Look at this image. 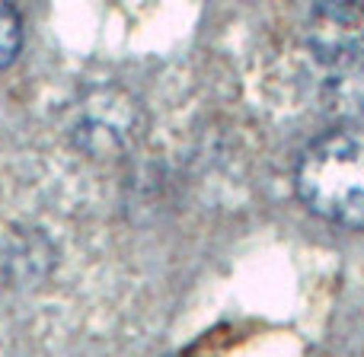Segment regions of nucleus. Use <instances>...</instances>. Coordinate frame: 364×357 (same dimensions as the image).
<instances>
[{
	"label": "nucleus",
	"instance_id": "obj_1",
	"mask_svg": "<svg viewBox=\"0 0 364 357\" xmlns=\"http://www.w3.org/2000/svg\"><path fill=\"white\" fill-rule=\"evenodd\" d=\"M294 192L314 217L342 230H364V125L316 134L294 166Z\"/></svg>",
	"mask_w": 364,
	"mask_h": 357
},
{
	"label": "nucleus",
	"instance_id": "obj_2",
	"mask_svg": "<svg viewBox=\"0 0 364 357\" xmlns=\"http://www.w3.org/2000/svg\"><path fill=\"white\" fill-rule=\"evenodd\" d=\"M141 128L138 102L125 96L122 89H102V93L87 96L77 115L74 134L80 144L93 153H115L134 141Z\"/></svg>",
	"mask_w": 364,
	"mask_h": 357
},
{
	"label": "nucleus",
	"instance_id": "obj_3",
	"mask_svg": "<svg viewBox=\"0 0 364 357\" xmlns=\"http://www.w3.org/2000/svg\"><path fill=\"white\" fill-rule=\"evenodd\" d=\"M19 45H23V23H19V13L10 4L0 0V70L10 67L19 55Z\"/></svg>",
	"mask_w": 364,
	"mask_h": 357
}]
</instances>
